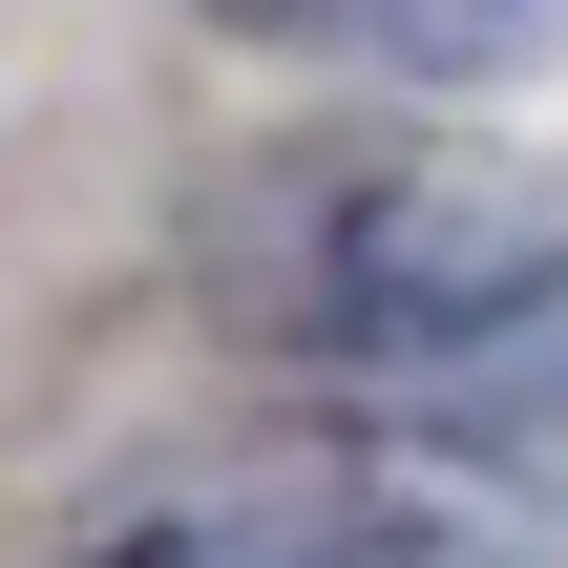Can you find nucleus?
<instances>
[{
	"instance_id": "f257e3e1",
	"label": "nucleus",
	"mask_w": 568,
	"mask_h": 568,
	"mask_svg": "<svg viewBox=\"0 0 568 568\" xmlns=\"http://www.w3.org/2000/svg\"><path fill=\"white\" fill-rule=\"evenodd\" d=\"M232 316L316 379H358L400 443L568 464V232L443 148H337L232 211Z\"/></svg>"
},
{
	"instance_id": "f03ea898",
	"label": "nucleus",
	"mask_w": 568,
	"mask_h": 568,
	"mask_svg": "<svg viewBox=\"0 0 568 568\" xmlns=\"http://www.w3.org/2000/svg\"><path fill=\"white\" fill-rule=\"evenodd\" d=\"M105 568H506V527H464L443 485H253V506H169Z\"/></svg>"
},
{
	"instance_id": "7ed1b4c3",
	"label": "nucleus",
	"mask_w": 568,
	"mask_h": 568,
	"mask_svg": "<svg viewBox=\"0 0 568 568\" xmlns=\"http://www.w3.org/2000/svg\"><path fill=\"white\" fill-rule=\"evenodd\" d=\"M190 21H253V42H316V63H379V84H506L568 0H190Z\"/></svg>"
}]
</instances>
